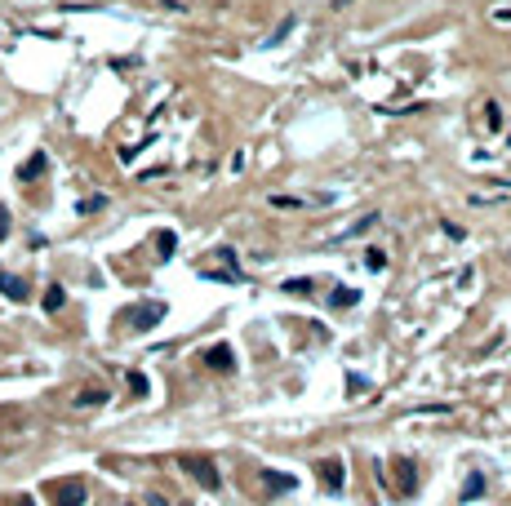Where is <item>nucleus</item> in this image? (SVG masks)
<instances>
[{"label": "nucleus", "mask_w": 511, "mask_h": 506, "mask_svg": "<svg viewBox=\"0 0 511 506\" xmlns=\"http://www.w3.org/2000/svg\"><path fill=\"white\" fill-rule=\"evenodd\" d=\"M125 325L129 329H138V333H147V329H152V325H160V320H164V302H142V307H129L125 315Z\"/></svg>", "instance_id": "obj_1"}, {"label": "nucleus", "mask_w": 511, "mask_h": 506, "mask_svg": "<svg viewBox=\"0 0 511 506\" xmlns=\"http://www.w3.org/2000/svg\"><path fill=\"white\" fill-rule=\"evenodd\" d=\"M45 493L54 497V506H80V502H85V484H80V480H49Z\"/></svg>", "instance_id": "obj_2"}, {"label": "nucleus", "mask_w": 511, "mask_h": 506, "mask_svg": "<svg viewBox=\"0 0 511 506\" xmlns=\"http://www.w3.org/2000/svg\"><path fill=\"white\" fill-rule=\"evenodd\" d=\"M183 466H187V476H191V480H201V488H209V493H213V488L223 484V480H218V471H213V462H209V458H187Z\"/></svg>", "instance_id": "obj_3"}, {"label": "nucleus", "mask_w": 511, "mask_h": 506, "mask_svg": "<svg viewBox=\"0 0 511 506\" xmlns=\"http://www.w3.org/2000/svg\"><path fill=\"white\" fill-rule=\"evenodd\" d=\"M316 471H320V484L329 488V493H338V488H342V480H347V471H342V462H338V458H325Z\"/></svg>", "instance_id": "obj_4"}, {"label": "nucleus", "mask_w": 511, "mask_h": 506, "mask_svg": "<svg viewBox=\"0 0 511 506\" xmlns=\"http://www.w3.org/2000/svg\"><path fill=\"white\" fill-rule=\"evenodd\" d=\"M0 293L13 298V302H23V298H27V284H23V280H13V276H5V266H0Z\"/></svg>", "instance_id": "obj_5"}, {"label": "nucleus", "mask_w": 511, "mask_h": 506, "mask_svg": "<svg viewBox=\"0 0 511 506\" xmlns=\"http://www.w3.org/2000/svg\"><path fill=\"white\" fill-rule=\"evenodd\" d=\"M481 493H485V476H481V471H471L467 484H463V497H458V502H476Z\"/></svg>", "instance_id": "obj_6"}, {"label": "nucleus", "mask_w": 511, "mask_h": 506, "mask_svg": "<svg viewBox=\"0 0 511 506\" xmlns=\"http://www.w3.org/2000/svg\"><path fill=\"white\" fill-rule=\"evenodd\" d=\"M45 164H49V160H45V151H36V156H31V160L18 169V178H23V182H31L36 174H45Z\"/></svg>", "instance_id": "obj_7"}, {"label": "nucleus", "mask_w": 511, "mask_h": 506, "mask_svg": "<svg viewBox=\"0 0 511 506\" xmlns=\"http://www.w3.org/2000/svg\"><path fill=\"white\" fill-rule=\"evenodd\" d=\"M205 364H209V369H232V351H227V347H213L209 356H205Z\"/></svg>", "instance_id": "obj_8"}, {"label": "nucleus", "mask_w": 511, "mask_h": 506, "mask_svg": "<svg viewBox=\"0 0 511 506\" xmlns=\"http://www.w3.org/2000/svg\"><path fill=\"white\" fill-rule=\"evenodd\" d=\"M103 400H107L103 386H89V391H80V395H76V409H89V404H103Z\"/></svg>", "instance_id": "obj_9"}, {"label": "nucleus", "mask_w": 511, "mask_h": 506, "mask_svg": "<svg viewBox=\"0 0 511 506\" xmlns=\"http://www.w3.org/2000/svg\"><path fill=\"white\" fill-rule=\"evenodd\" d=\"M262 480H267V488H271V493H289V488H293V476H271V471H267Z\"/></svg>", "instance_id": "obj_10"}, {"label": "nucleus", "mask_w": 511, "mask_h": 506, "mask_svg": "<svg viewBox=\"0 0 511 506\" xmlns=\"http://www.w3.org/2000/svg\"><path fill=\"white\" fill-rule=\"evenodd\" d=\"M156 244H160V258H174V244H178V235H174V231H160V235H156Z\"/></svg>", "instance_id": "obj_11"}, {"label": "nucleus", "mask_w": 511, "mask_h": 506, "mask_svg": "<svg viewBox=\"0 0 511 506\" xmlns=\"http://www.w3.org/2000/svg\"><path fill=\"white\" fill-rule=\"evenodd\" d=\"M62 302H67V293H62V289H58V284H54V289H49V293H45V311H58V307H62Z\"/></svg>", "instance_id": "obj_12"}, {"label": "nucleus", "mask_w": 511, "mask_h": 506, "mask_svg": "<svg viewBox=\"0 0 511 506\" xmlns=\"http://www.w3.org/2000/svg\"><path fill=\"white\" fill-rule=\"evenodd\" d=\"M356 298H360L356 289H338L334 293V307H356Z\"/></svg>", "instance_id": "obj_13"}, {"label": "nucleus", "mask_w": 511, "mask_h": 506, "mask_svg": "<svg viewBox=\"0 0 511 506\" xmlns=\"http://www.w3.org/2000/svg\"><path fill=\"white\" fill-rule=\"evenodd\" d=\"M365 262H369V271H383V266H387V253H383V249H369Z\"/></svg>", "instance_id": "obj_14"}, {"label": "nucleus", "mask_w": 511, "mask_h": 506, "mask_svg": "<svg viewBox=\"0 0 511 506\" xmlns=\"http://www.w3.org/2000/svg\"><path fill=\"white\" fill-rule=\"evenodd\" d=\"M307 289H311V280H289L285 284V293H307Z\"/></svg>", "instance_id": "obj_15"}, {"label": "nucleus", "mask_w": 511, "mask_h": 506, "mask_svg": "<svg viewBox=\"0 0 511 506\" xmlns=\"http://www.w3.org/2000/svg\"><path fill=\"white\" fill-rule=\"evenodd\" d=\"M129 386H134L138 395H147V378H142V373H129Z\"/></svg>", "instance_id": "obj_16"}, {"label": "nucleus", "mask_w": 511, "mask_h": 506, "mask_svg": "<svg viewBox=\"0 0 511 506\" xmlns=\"http://www.w3.org/2000/svg\"><path fill=\"white\" fill-rule=\"evenodd\" d=\"M5 235H9V213L0 209V240H5Z\"/></svg>", "instance_id": "obj_17"}, {"label": "nucleus", "mask_w": 511, "mask_h": 506, "mask_svg": "<svg viewBox=\"0 0 511 506\" xmlns=\"http://www.w3.org/2000/svg\"><path fill=\"white\" fill-rule=\"evenodd\" d=\"M5 506H31V497H9Z\"/></svg>", "instance_id": "obj_18"}]
</instances>
